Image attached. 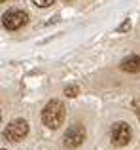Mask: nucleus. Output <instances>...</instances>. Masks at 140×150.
I'll return each instance as SVG.
<instances>
[{"mask_svg": "<svg viewBox=\"0 0 140 150\" xmlns=\"http://www.w3.org/2000/svg\"><path fill=\"white\" fill-rule=\"evenodd\" d=\"M64 114H66V110H64L63 103L61 101H49L48 105L44 106V110H42V122H44L46 127L57 129L63 124Z\"/></svg>", "mask_w": 140, "mask_h": 150, "instance_id": "1", "label": "nucleus"}, {"mask_svg": "<svg viewBox=\"0 0 140 150\" xmlns=\"http://www.w3.org/2000/svg\"><path fill=\"white\" fill-rule=\"evenodd\" d=\"M131 135H133V133H131V127L125 122H116V124L112 125V131H110V141L116 146H125V144H129Z\"/></svg>", "mask_w": 140, "mask_h": 150, "instance_id": "2", "label": "nucleus"}, {"mask_svg": "<svg viewBox=\"0 0 140 150\" xmlns=\"http://www.w3.org/2000/svg\"><path fill=\"white\" fill-rule=\"evenodd\" d=\"M27 19H29V15H27L25 11L10 10V11L4 13L2 25H4V29H8V30H17V29H21L23 25H27Z\"/></svg>", "mask_w": 140, "mask_h": 150, "instance_id": "3", "label": "nucleus"}, {"mask_svg": "<svg viewBox=\"0 0 140 150\" xmlns=\"http://www.w3.org/2000/svg\"><path fill=\"white\" fill-rule=\"evenodd\" d=\"M85 141V127L81 124H74L64 131V146L66 148H78Z\"/></svg>", "mask_w": 140, "mask_h": 150, "instance_id": "4", "label": "nucleus"}, {"mask_svg": "<svg viewBox=\"0 0 140 150\" xmlns=\"http://www.w3.org/2000/svg\"><path fill=\"white\" fill-rule=\"evenodd\" d=\"M27 133H29V124H27L25 120H13L6 127L4 135H6L8 141H11V143H19V141H23L27 137Z\"/></svg>", "mask_w": 140, "mask_h": 150, "instance_id": "5", "label": "nucleus"}, {"mask_svg": "<svg viewBox=\"0 0 140 150\" xmlns=\"http://www.w3.org/2000/svg\"><path fill=\"white\" fill-rule=\"evenodd\" d=\"M121 69L125 70V72H138V70H140V57L131 55V57L123 59V61H121Z\"/></svg>", "mask_w": 140, "mask_h": 150, "instance_id": "6", "label": "nucleus"}, {"mask_svg": "<svg viewBox=\"0 0 140 150\" xmlns=\"http://www.w3.org/2000/svg\"><path fill=\"white\" fill-rule=\"evenodd\" d=\"M78 93H80V89H78L76 86H68V88L64 89V95H66V97H76Z\"/></svg>", "mask_w": 140, "mask_h": 150, "instance_id": "7", "label": "nucleus"}, {"mask_svg": "<svg viewBox=\"0 0 140 150\" xmlns=\"http://www.w3.org/2000/svg\"><path fill=\"white\" fill-rule=\"evenodd\" d=\"M34 2V6H38V8H48V6H51L55 0H32Z\"/></svg>", "mask_w": 140, "mask_h": 150, "instance_id": "8", "label": "nucleus"}, {"mask_svg": "<svg viewBox=\"0 0 140 150\" xmlns=\"http://www.w3.org/2000/svg\"><path fill=\"white\" fill-rule=\"evenodd\" d=\"M129 29H131V21H129V19H125V21H123V23H121V25H119L116 30H118V33H127Z\"/></svg>", "mask_w": 140, "mask_h": 150, "instance_id": "9", "label": "nucleus"}, {"mask_svg": "<svg viewBox=\"0 0 140 150\" xmlns=\"http://www.w3.org/2000/svg\"><path fill=\"white\" fill-rule=\"evenodd\" d=\"M134 112H136V116L140 120V101H134Z\"/></svg>", "mask_w": 140, "mask_h": 150, "instance_id": "10", "label": "nucleus"}, {"mask_svg": "<svg viewBox=\"0 0 140 150\" xmlns=\"http://www.w3.org/2000/svg\"><path fill=\"white\" fill-rule=\"evenodd\" d=\"M2 2H6V0H2Z\"/></svg>", "mask_w": 140, "mask_h": 150, "instance_id": "11", "label": "nucleus"}]
</instances>
